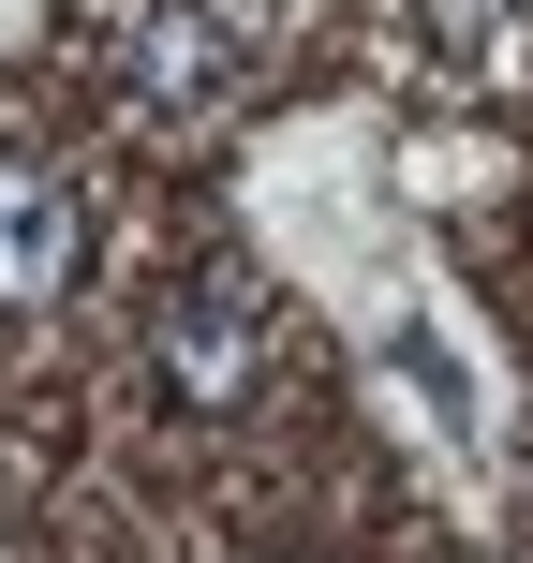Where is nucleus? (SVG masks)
Returning a JSON list of instances; mask_svg holds the SVG:
<instances>
[{
	"label": "nucleus",
	"mask_w": 533,
	"mask_h": 563,
	"mask_svg": "<svg viewBox=\"0 0 533 563\" xmlns=\"http://www.w3.org/2000/svg\"><path fill=\"white\" fill-rule=\"evenodd\" d=\"M59 253H75V223H59L45 178H0V297H45Z\"/></svg>",
	"instance_id": "1"
}]
</instances>
